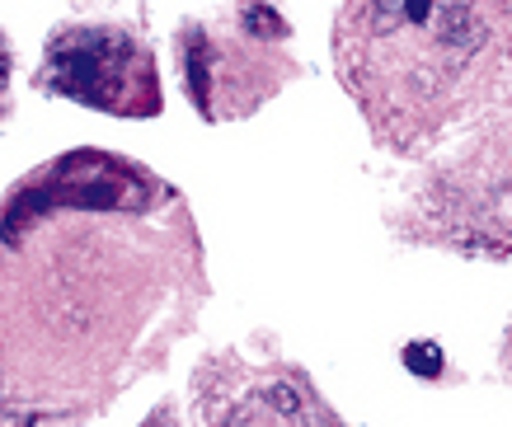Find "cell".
<instances>
[{
	"mask_svg": "<svg viewBox=\"0 0 512 427\" xmlns=\"http://www.w3.org/2000/svg\"><path fill=\"white\" fill-rule=\"evenodd\" d=\"M193 268L151 169L76 151L29 174L0 212V423L99 409Z\"/></svg>",
	"mask_w": 512,
	"mask_h": 427,
	"instance_id": "6da1fadb",
	"label": "cell"
},
{
	"mask_svg": "<svg viewBox=\"0 0 512 427\" xmlns=\"http://www.w3.org/2000/svg\"><path fill=\"white\" fill-rule=\"evenodd\" d=\"M512 61V0H343L334 66L390 151H419L484 104Z\"/></svg>",
	"mask_w": 512,
	"mask_h": 427,
	"instance_id": "7a4b0ae2",
	"label": "cell"
},
{
	"mask_svg": "<svg viewBox=\"0 0 512 427\" xmlns=\"http://www.w3.org/2000/svg\"><path fill=\"white\" fill-rule=\"evenodd\" d=\"M38 85L71 104L99 108L113 118H156L160 71L156 52L118 24H71L52 33L38 66Z\"/></svg>",
	"mask_w": 512,
	"mask_h": 427,
	"instance_id": "3957f363",
	"label": "cell"
},
{
	"mask_svg": "<svg viewBox=\"0 0 512 427\" xmlns=\"http://www.w3.org/2000/svg\"><path fill=\"white\" fill-rule=\"evenodd\" d=\"M287 76V61L254 43H221L207 29L184 33V85L193 94L202 118H226V113H249L264 94L278 90Z\"/></svg>",
	"mask_w": 512,
	"mask_h": 427,
	"instance_id": "277c9868",
	"label": "cell"
},
{
	"mask_svg": "<svg viewBox=\"0 0 512 427\" xmlns=\"http://www.w3.org/2000/svg\"><path fill=\"white\" fill-rule=\"evenodd\" d=\"M5 108H10V47L0 38V118H5Z\"/></svg>",
	"mask_w": 512,
	"mask_h": 427,
	"instance_id": "5b68a950",
	"label": "cell"
},
{
	"mask_svg": "<svg viewBox=\"0 0 512 427\" xmlns=\"http://www.w3.org/2000/svg\"><path fill=\"white\" fill-rule=\"evenodd\" d=\"M503 371L512 376V324H508V338H503Z\"/></svg>",
	"mask_w": 512,
	"mask_h": 427,
	"instance_id": "8992f818",
	"label": "cell"
},
{
	"mask_svg": "<svg viewBox=\"0 0 512 427\" xmlns=\"http://www.w3.org/2000/svg\"><path fill=\"white\" fill-rule=\"evenodd\" d=\"M146 427H165V418H151V423H146Z\"/></svg>",
	"mask_w": 512,
	"mask_h": 427,
	"instance_id": "52a82bcc",
	"label": "cell"
}]
</instances>
